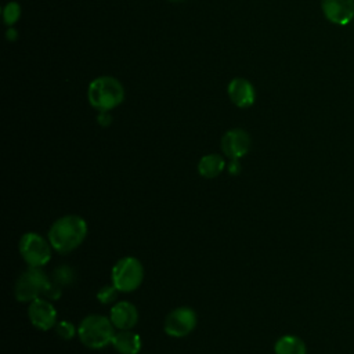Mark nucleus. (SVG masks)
Returning <instances> with one entry per match:
<instances>
[{"label": "nucleus", "instance_id": "nucleus-1", "mask_svg": "<svg viewBox=\"0 0 354 354\" xmlns=\"http://www.w3.org/2000/svg\"><path fill=\"white\" fill-rule=\"evenodd\" d=\"M87 235L86 221L76 214L62 216L48 230V242L58 253H69L82 245Z\"/></svg>", "mask_w": 354, "mask_h": 354}, {"label": "nucleus", "instance_id": "nucleus-2", "mask_svg": "<svg viewBox=\"0 0 354 354\" xmlns=\"http://www.w3.org/2000/svg\"><path fill=\"white\" fill-rule=\"evenodd\" d=\"M87 98L93 108L100 112H108L122 104L124 88L116 77L98 76L88 84Z\"/></svg>", "mask_w": 354, "mask_h": 354}, {"label": "nucleus", "instance_id": "nucleus-3", "mask_svg": "<svg viewBox=\"0 0 354 354\" xmlns=\"http://www.w3.org/2000/svg\"><path fill=\"white\" fill-rule=\"evenodd\" d=\"M77 335L80 342L86 347L98 350L112 343V339L115 336V326L111 318L91 314L82 319L77 328Z\"/></svg>", "mask_w": 354, "mask_h": 354}, {"label": "nucleus", "instance_id": "nucleus-4", "mask_svg": "<svg viewBox=\"0 0 354 354\" xmlns=\"http://www.w3.org/2000/svg\"><path fill=\"white\" fill-rule=\"evenodd\" d=\"M144 279V267L141 261L133 256L119 259L112 267V283L119 292L136 290Z\"/></svg>", "mask_w": 354, "mask_h": 354}, {"label": "nucleus", "instance_id": "nucleus-5", "mask_svg": "<svg viewBox=\"0 0 354 354\" xmlns=\"http://www.w3.org/2000/svg\"><path fill=\"white\" fill-rule=\"evenodd\" d=\"M50 277L41 270L29 267L15 281L14 296L18 301H32L43 297V293L50 282Z\"/></svg>", "mask_w": 354, "mask_h": 354}, {"label": "nucleus", "instance_id": "nucleus-6", "mask_svg": "<svg viewBox=\"0 0 354 354\" xmlns=\"http://www.w3.org/2000/svg\"><path fill=\"white\" fill-rule=\"evenodd\" d=\"M19 253L29 267L41 268L51 259V243L36 232H26L19 239Z\"/></svg>", "mask_w": 354, "mask_h": 354}, {"label": "nucleus", "instance_id": "nucleus-7", "mask_svg": "<svg viewBox=\"0 0 354 354\" xmlns=\"http://www.w3.org/2000/svg\"><path fill=\"white\" fill-rule=\"evenodd\" d=\"M196 313L187 306L177 307L165 319V332L173 337H184L196 326Z\"/></svg>", "mask_w": 354, "mask_h": 354}, {"label": "nucleus", "instance_id": "nucleus-8", "mask_svg": "<svg viewBox=\"0 0 354 354\" xmlns=\"http://www.w3.org/2000/svg\"><path fill=\"white\" fill-rule=\"evenodd\" d=\"M28 317L30 324L40 330H48L57 324V310L50 300L44 297L30 301L28 307Z\"/></svg>", "mask_w": 354, "mask_h": 354}, {"label": "nucleus", "instance_id": "nucleus-9", "mask_svg": "<svg viewBox=\"0 0 354 354\" xmlns=\"http://www.w3.org/2000/svg\"><path fill=\"white\" fill-rule=\"evenodd\" d=\"M249 148L250 136L243 129H231L221 137V151L228 159H241Z\"/></svg>", "mask_w": 354, "mask_h": 354}, {"label": "nucleus", "instance_id": "nucleus-10", "mask_svg": "<svg viewBox=\"0 0 354 354\" xmlns=\"http://www.w3.org/2000/svg\"><path fill=\"white\" fill-rule=\"evenodd\" d=\"M321 10L333 25L346 26L354 19V0H321Z\"/></svg>", "mask_w": 354, "mask_h": 354}, {"label": "nucleus", "instance_id": "nucleus-11", "mask_svg": "<svg viewBox=\"0 0 354 354\" xmlns=\"http://www.w3.org/2000/svg\"><path fill=\"white\" fill-rule=\"evenodd\" d=\"M227 93L232 104L238 108H249L254 104L256 91L253 84L243 77L232 79L227 86Z\"/></svg>", "mask_w": 354, "mask_h": 354}, {"label": "nucleus", "instance_id": "nucleus-12", "mask_svg": "<svg viewBox=\"0 0 354 354\" xmlns=\"http://www.w3.org/2000/svg\"><path fill=\"white\" fill-rule=\"evenodd\" d=\"M109 318L115 326V329L119 330H127L133 329L138 321V311L136 306L130 301H118L112 306Z\"/></svg>", "mask_w": 354, "mask_h": 354}, {"label": "nucleus", "instance_id": "nucleus-13", "mask_svg": "<svg viewBox=\"0 0 354 354\" xmlns=\"http://www.w3.org/2000/svg\"><path fill=\"white\" fill-rule=\"evenodd\" d=\"M113 348L120 354H138L141 350V339L131 329L119 330L112 339Z\"/></svg>", "mask_w": 354, "mask_h": 354}, {"label": "nucleus", "instance_id": "nucleus-14", "mask_svg": "<svg viewBox=\"0 0 354 354\" xmlns=\"http://www.w3.org/2000/svg\"><path fill=\"white\" fill-rule=\"evenodd\" d=\"M225 167L224 158L218 153H209L201 158L198 163V171L205 178H214L221 174Z\"/></svg>", "mask_w": 354, "mask_h": 354}, {"label": "nucleus", "instance_id": "nucleus-15", "mask_svg": "<svg viewBox=\"0 0 354 354\" xmlns=\"http://www.w3.org/2000/svg\"><path fill=\"white\" fill-rule=\"evenodd\" d=\"M275 354H307L306 343L295 336V335H285L281 336L274 344Z\"/></svg>", "mask_w": 354, "mask_h": 354}, {"label": "nucleus", "instance_id": "nucleus-16", "mask_svg": "<svg viewBox=\"0 0 354 354\" xmlns=\"http://www.w3.org/2000/svg\"><path fill=\"white\" fill-rule=\"evenodd\" d=\"M75 278H76L75 270H73L72 267L66 266V264L57 267V268L54 270L53 275H51V279H53L55 283H58L59 286H62V288L71 285V283L75 281Z\"/></svg>", "mask_w": 354, "mask_h": 354}, {"label": "nucleus", "instance_id": "nucleus-17", "mask_svg": "<svg viewBox=\"0 0 354 354\" xmlns=\"http://www.w3.org/2000/svg\"><path fill=\"white\" fill-rule=\"evenodd\" d=\"M21 17V6L17 1H8L3 7V21L7 26H12Z\"/></svg>", "mask_w": 354, "mask_h": 354}, {"label": "nucleus", "instance_id": "nucleus-18", "mask_svg": "<svg viewBox=\"0 0 354 354\" xmlns=\"http://www.w3.org/2000/svg\"><path fill=\"white\" fill-rule=\"evenodd\" d=\"M118 288L112 283V285H105L102 286L98 292H97V299L100 300V303L102 304H109L113 303L116 300L118 296Z\"/></svg>", "mask_w": 354, "mask_h": 354}, {"label": "nucleus", "instance_id": "nucleus-19", "mask_svg": "<svg viewBox=\"0 0 354 354\" xmlns=\"http://www.w3.org/2000/svg\"><path fill=\"white\" fill-rule=\"evenodd\" d=\"M54 328H55L57 335H58L61 339H64V340H71V339H73L75 335H76V328H75V325H73L72 322H69V321H59V322L55 324Z\"/></svg>", "mask_w": 354, "mask_h": 354}, {"label": "nucleus", "instance_id": "nucleus-20", "mask_svg": "<svg viewBox=\"0 0 354 354\" xmlns=\"http://www.w3.org/2000/svg\"><path fill=\"white\" fill-rule=\"evenodd\" d=\"M61 293H62V286H59L53 279H50L44 293H43V297L47 300H57L61 297Z\"/></svg>", "mask_w": 354, "mask_h": 354}, {"label": "nucleus", "instance_id": "nucleus-21", "mask_svg": "<svg viewBox=\"0 0 354 354\" xmlns=\"http://www.w3.org/2000/svg\"><path fill=\"white\" fill-rule=\"evenodd\" d=\"M227 169H228V173L232 174V176H236L239 174V171L242 170V166L239 163V159H230L228 165H227Z\"/></svg>", "mask_w": 354, "mask_h": 354}, {"label": "nucleus", "instance_id": "nucleus-22", "mask_svg": "<svg viewBox=\"0 0 354 354\" xmlns=\"http://www.w3.org/2000/svg\"><path fill=\"white\" fill-rule=\"evenodd\" d=\"M112 122V118L108 115V112H100L98 115V123L102 126H108Z\"/></svg>", "mask_w": 354, "mask_h": 354}, {"label": "nucleus", "instance_id": "nucleus-23", "mask_svg": "<svg viewBox=\"0 0 354 354\" xmlns=\"http://www.w3.org/2000/svg\"><path fill=\"white\" fill-rule=\"evenodd\" d=\"M6 36H7V39H8V40H11V41H12V40H15V39H17V36H18V35H17V30H15L12 26H10V28H8V30H7V33H6Z\"/></svg>", "mask_w": 354, "mask_h": 354}, {"label": "nucleus", "instance_id": "nucleus-24", "mask_svg": "<svg viewBox=\"0 0 354 354\" xmlns=\"http://www.w3.org/2000/svg\"><path fill=\"white\" fill-rule=\"evenodd\" d=\"M170 1H183V0H170Z\"/></svg>", "mask_w": 354, "mask_h": 354}]
</instances>
